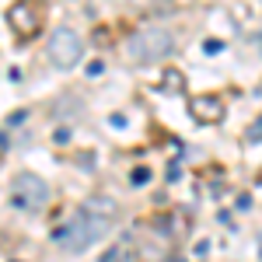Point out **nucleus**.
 I'll list each match as a JSON object with an SVG mask.
<instances>
[{"label":"nucleus","instance_id":"obj_9","mask_svg":"<svg viewBox=\"0 0 262 262\" xmlns=\"http://www.w3.org/2000/svg\"><path fill=\"white\" fill-rule=\"evenodd\" d=\"M133 182H137V185H143V182H147V171H143V168H137V171H133Z\"/></svg>","mask_w":262,"mask_h":262},{"label":"nucleus","instance_id":"obj_8","mask_svg":"<svg viewBox=\"0 0 262 262\" xmlns=\"http://www.w3.org/2000/svg\"><path fill=\"white\" fill-rule=\"evenodd\" d=\"M133 255V248L129 245H116V248H108L105 255H101V262H116V259H129Z\"/></svg>","mask_w":262,"mask_h":262},{"label":"nucleus","instance_id":"obj_5","mask_svg":"<svg viewBox=\"0 0 262 262\" xmlns=\"http://www.w3.org/2000/svg\"><path fill=\"white\" fill-rule=\"evenodd\" d=\"M11 28L18 32V35H32L35 28H39V14H35V7H28V4H18V7H11Z\"/></svg>","mask_w":262,"mask_h":262},{"label":"nucleus","instance_id":"obj_1","mask_svg":"<svg viewBox=\"0 0 262 262\" xmlns=\"http://www.w3.org/2000/svg\"><path fill=\"white\" fill-rule=\"evenodd\" d=\"M108 227H112V217H101V213H95V210L81 206V210L53 234V242H56V248L70 252V255H81V252H88L95 242L105 238Z\"/></svg>","mask_w":262,"mask_h":262},{"label":"nucleus","instance_id":"obj_4","mask_svg":"<svg viewBox=\"0 0 262 262\" xmlns=\"http://www.w3.org/2000/svg\"><path fill=\"white\" fill-rule=\"evenodd\" d=\"M46 53H49V63H53L56 70H74V67L84 60V39L74 28H56V32L49 35Z\"/></svg>","mask_w":262,"mask_h":262},{"label":"nucleus","instance_id":"obj_3","mask_svg":"<svg viewBox=\"0 0 262 262\" xmlns=\"http://www.w3.org/2000/svg\"><path fill=\"white\" fill-rule=\"evenodd\" d=\"M7 200L14 210H25V213H39L42 206L49 203V182L35 175V171H21L14 175L11 189H7Z\"/></svg>","mask_w":262,"mask_h":262},{"label":"nucleus","instance_id":"obj_6","mask_svg":"<svg viewBox=\"0 0 262 262\" xmlns=\"http://www.w3.org/2000/svg\"><path fill=\"white\" fill-rule=\"evenodd\" d=\"M192 116H196L200 122H221L224 119L221 98H213V95H206V98H192Z\"/></svg>","mask_w":262,"mask_h":262},{"label":"nucleus","instance_id":"obj_7","mask_svg":"<svg viewBox=\"0 0 262 262\" xmlns=\"http://www.w3.org/2000/svg\"><path fill=\"white\" fill-rule=\"evenodd\" d=\"M84 206H88V210H95V213H101V217H112V221H116V213H119V210H116V203L108 200V196H91Z\"/></svg>","mask_w":262,"mask_h":262},{"label":"nucleus","instance_id":"obj_2","mask_svg":"<svg viewBox=\"0 0 262 262\" xmlns=\"http://www.w3.org/2000/svg\"><path fill=\"white\" fill-rule=\"evenodd\" d=\"M171 49H175V35H171V28H164V25H147L137 35H129V42H126L129 60L140 63V67L161 63L164 56H171Z\"/></svg>","mask_w":262,"mask_h":262}]
</instances>
